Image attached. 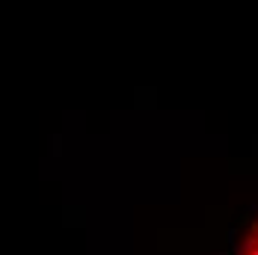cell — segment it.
Wrapping results in <instances>:
<instances>
[{
  "instance_id": "obj_1",
  "label": "cell",
  "mask_w": 258,
  "mask_h": 255,
  "mask_svg": "<svg viewBox=\"0 0 258 255\" xmlns=\"http://www.w3.org/2000/svg\"><path fill=\"white\" fill-rule=\"evenodd\" d=\"M246 255H258V246H255V249H249V252H246Z\"/></svg>"
},
{
  "instance_id": "obj_2",
  "label": "cell",
  "mask_w": 258,
  "mask_h": 255,
  "mask_svg": "<svg viewBox=\"0 0 258 255\" xmlns=\"http://www.w3.org/2000/svg\"><path fill=\"white\" fill-rule=\"evenodd\" d=\"M252 231H255V237H258V226H252Z\"/></svg>"
}]
</instances>
